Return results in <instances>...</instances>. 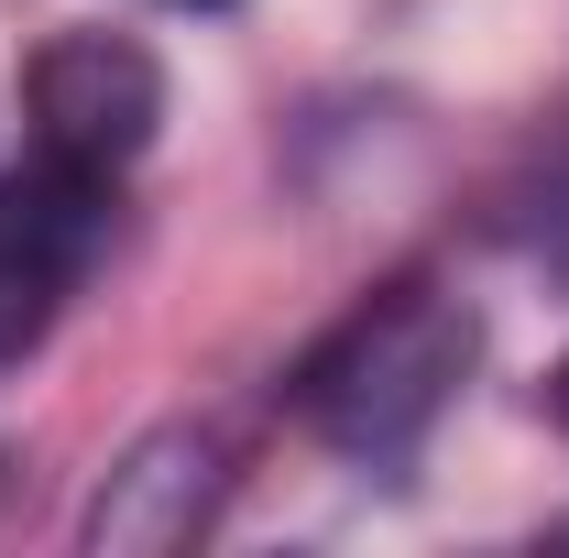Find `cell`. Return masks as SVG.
Returning a JSON list of instances; mask_svg holds the SVG:
<instances>
[{
    "label": "cell",
    "mask_w": 569,
    "mask_h": 558,
    "mask_svg": "<svg viewBox=\"0 0 569 558\" xmlns=\"http://www.w3.org/2000/svg\"><path fill=\"white\" fill-rule=\"evenodd\" d=\"M471 307L460 296H438V285H383V296H361L351 318H340V340L307 350V372H296V417L318 427L329 449H361V460H383V449H406L438 406H449V383L471 372Z\"/></svg>",
    "instance_id": "1"
},
{
    "label": "cell",
    "mask_w": 569,
    "mask_h": 558,
    "mask_svg": "<svg viewBox=\"0 0 569 558\" xmlns=\"http://www.w3.org/2000/svg\"><path fill=\"white\" fill-rule=\"evenodd\" d=\"M99 230H110V176L99 165H67V153L33 142V165L0 176V361L56 329V296L99 252Z\"/></svg>",
    "instance_id": "2"
},
{
    "label": "cell",
    "mask_w": 569,
    "mask_h": 558,
    "mask_svg": "<svg viewBox=\"0 0 569 558\" xmlns=\"http://www.w3.org/2000/svg\"><path fill=\"white\" fill-rule=\"evenodd\" d=\"M153 121H164V77H153L142 44H121V33H67V44L33 56V142L44 153L121 176L142 142H153Z\"/></svg>",
    "instance_id": "3"
},
{
    "label": "cell",
    "mask_w": 569,
    "mask_h": 558,
    "mask_svg": "<svg viewBox=\"0 0 569 558\" xmlns=\"http://www.w3.org/2000/svg\"><path fill=\"white\" fill-rule=\"evenodd\" d=\"M548 252L569 263V176H559V209H548Z\"/></svg>",
    "instance_id": "4"
},
{
    "label": "cell",
    "mask_w": 569,
    "mask_h": 558,
    "mask_svg": "<svg viewBox=\"0 0 569 558\" xmlns=\"http://www.w3.org/2000/svg\"><path fill=\"white\" fill-rule=\"evenodd\" d=\"M559 417H569V372H559Z\"/></svg>",
    "instance_id": "5"
},
{
    "label": "cell",
    "mask_w": 569,
    "mask_h": 558,
    "mask_svg": "<svg viewBox=\"0 0 569 558\" xmlns=\"http://www.w3.org/2000/svg\"><path fill=\"white\" fill-rule=\"evenodd\" d=\"M187 11H209V0H187Z\"/></svg>",
    "instance_id": "6"
}]
</instances>
